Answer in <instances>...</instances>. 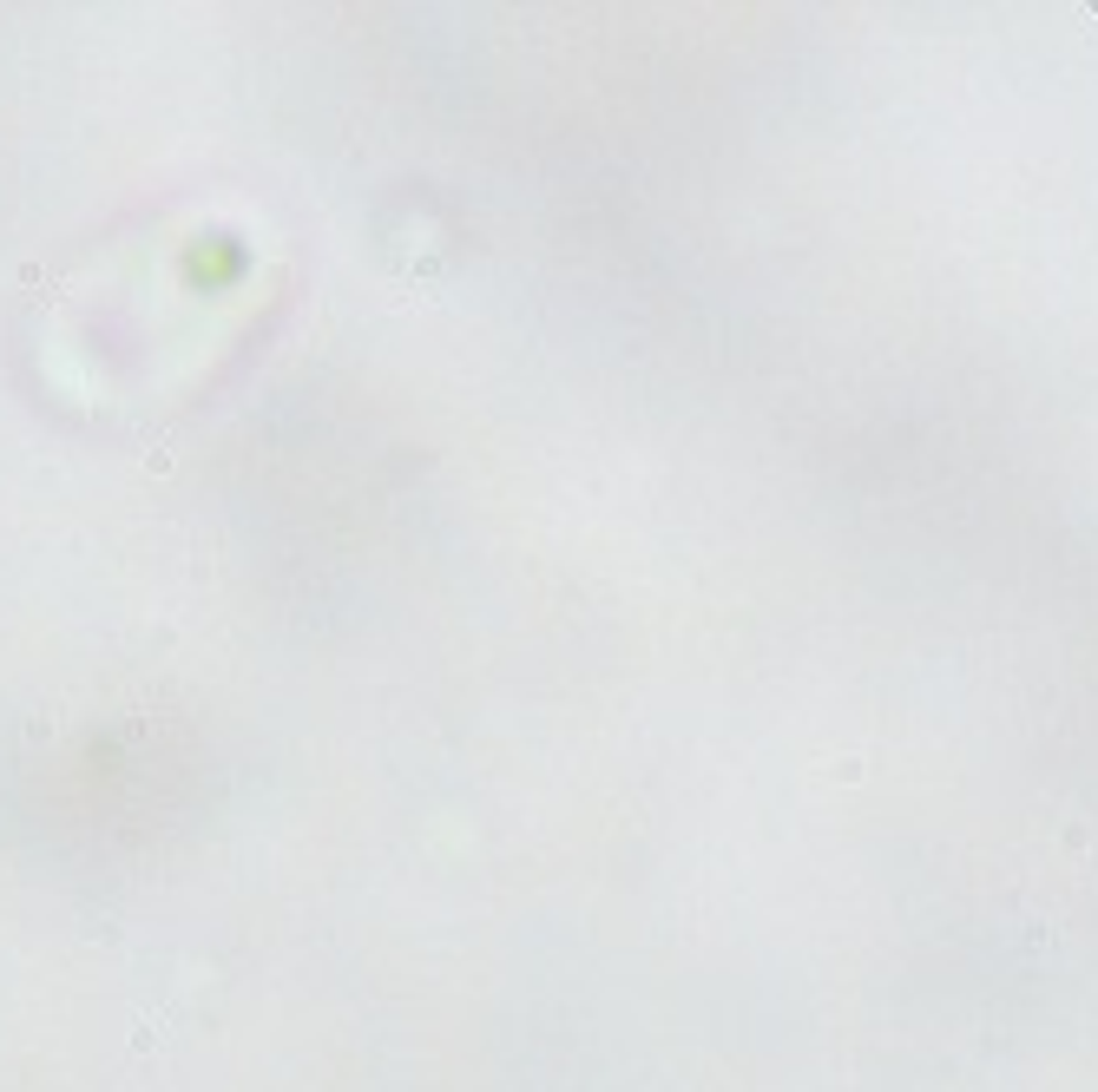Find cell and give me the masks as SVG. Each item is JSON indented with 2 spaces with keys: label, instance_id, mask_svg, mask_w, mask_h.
<instances>
[{
  "label": "cell",
  "instance_id": "obj_1",
  "mask_svg": "<svg viewBox=\"0 0 1098 1092\" xmlns=\"http://www.w3.org/2000/svg\"><path fill=\"white\" fill-rule=\"evenodd\" d=\"M145 474H172V448H165V441L145 448Z\"/></svg>",
  "mask_w": 1098,
  "mask_h": 1092
}]
</instances>
